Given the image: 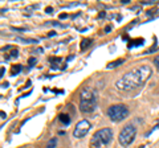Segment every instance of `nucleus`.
I'll use <instances>...</instances> for the list:
<instances>
[{
    "label": "nucleus",
    "mask_w": 159,
    "mask_h": 148,
    "mask_svg": "<svg viewBox=\"0 0 159 148\" xmlns=\"http://www.w3.org/2000/svg\"><path fill=\"white\" fill-rule=\"evenodd\" d=\"M90 127L92 126H90V123H89V120H86V119L80 120L76 124V127H74V130H73V136L78 137V139H80V137H84L89 132Z\"/></svg>",
    "instance_id": "423d86ee"
},
{
    "label": "nucleus",
    "mask_w": 159,
    "mask_h": 148,
    "mask_svg": "<svg viewBox=\"0 0 159 148\" xmlns=\"http://www.w3.org/2000/svg\"><path fill=\"white\" fill-rule=\"evenodd\" d=\"M29 65H33V63H36V58H29Z\"/></svg>",
    "instance_id": "2eb2a0df"
},
{
    "label": "nucleus",
    "mask_w": 159,
    "mask_h": 148,
    "mask_svg": "<svg viewBox=\"0 0 159 148\" xmlns=\"http://www.w3.org/2000/svg\"><path fill=\"white\" fill-rule=\"evenodd\" d=\"M151 67L148 65H142L139 67H135L134 70L126 73L122 78L116 82V86L118 90H122V91H129V90H133V89H137V87H141L142 85H145L146 81L150 78L151 76Z\"/></svg>",
    "instance_id": "f257e3e1"
},
{
    "label": "nucleus",
    "mask_w": 159,
    "mask_h": 148,
    "mask_svg": "<svg viewBox=\"0 0 159 148\" xmlns=\"http://www.w3.org/2000/svg\"><path fill=\"white\" fill-rule=\"evenodd\" d=\"M11 56H12V57H17V56H19V52H17V50H13V52L11 53Z\"/></svg>",
    "instance_id": "dca6fc26"
},
{
    "label": "nucleus",
    "mask_w": 159,
    "mask_h": 148,
    "mask_svg": "<svg viewBox=\"0 0 159 148\" xmlns=\"http://www.w3.org/2000/svg\"><path fill=\"white\" fill-rule=\"evenodd\" d=\"M123 62V60H117V61H113V62H110L107 65V69H113V67H117L118 65H121V63Z\"/></svg>",
    "instance_id": "9d476101"
},
{
    "label": "nucleus",
    "mask_w": 159,
    "mask_h": 148,
    "mask_svg": "<svg viewBox=\"0 0 159 148\" xmlns=\"http://www.w3.org/2000/svg\"><path fill=\"white\" fill-rule=\"evenodd\" d=\"M13 31H20V32H23V31H25V28H16V27H12Z\"/></svg>",
    "instance_id": "4468645a"
},
{
    "label": "nucleus",
    "mask_w": 159,
    "mask_h": 148,
    "mask_svg": "<svg viewBox=\"0 0 159 148\" xmlns=\"http://www.w3.org/2000/svg\"><path fill=\"white\" fill-rule=\"evenodd\" d=\"M154 65L157 66V69H159V56H157L155 58H154Z\"/></svg>",
    "instance_id": "ddd939ff"
},
{
    "label": "nucleus",
    "mask_w": 159,
    "mask_h": 148,
    "mask_svg": "<svg viewBox=\"0 0 159 148\" xmlns=\"http://www.w3.org/2000/svg\"><path fill=\"white\" fill-rule=\"evenodd\" d=\"M2 118H3V119H6V118H7V115L4 114V111H2Z\"/></svg>",
    "instance_id": "6ab92c4d"
},
{
    "label": "nucleus",
    "mask_w": 159,
    "mask_h": 148,
    "mask_svg": "<svg viewBox=\"0 0 159 148\" xmlns=\"http://www.w3.org/2000/svg\"><path fill=\"white\" fill-rule=\"evenodd\" d=\"M20 70H21V66H20V65H17V66H13V69H12V73H13V74H15V73L17 74Z\"/></svg>",
    "instance_id": "f8f14e48"
},
{
    "label": "nucleus",
    "mask_w": 159,
    "mask_h": 148,
    "mask_svg": "<svg viewBox=\"0 0 159 148\" xmlns=\"http://www.w3.org/2000/svg\"><path fill=\"white\" fill-rule=\"evenodd\" d=\"M135 135H137V128H135V126L126 124L125 127L122 128V131L119 132V135H118L119 144H121L122 147L130 146L131 143H133V140L135 139Z\"/></svg>",
    "instance_id": "20e7f679"
},
{
    "label": "nucleus",
    "mask_w": 159,
    "mask_h": 148,
    "mask_svg": "<svg viewBox=\"0 0 159 148\" xmlns=\"http://www.w3.org/2000/svg\"><path fill=\"white\" fill-rule=\"evenodd\" d=\"M17 42H25V44H37L39 40L36 38H23V37H16Z\"/></svg>",
    "instance_id": "0eeeda50"
},
{
    "label": "nucleus",
    "mask_w": 159,
    "mask_h": 148,
    "mask_svg": "<svg viewBox=\"0 0 159 148\" xmlns=\"http://www.w3.org/2000/svg\"><path fill=\"white\" fill-rule=\"evenodd\" d=\"M138 148H145V146H139Z\"/></svg>",
    "instance_id": "412c9836"
},
{
    "label": "nucleus",
    "mask_w": 159,
    "mask_h": 148,
    "mask_svg": "<svg viewBox=\"0 0 159 148\" xmlns=\"http://www.w3.org/2000/svg\"><path fill=\"white\" fill-rule=\"evenodd\" d=\"M56 146H57V139H54V137H52V139L48 141L47 148H56Z\"/></svg>",
    "instance_id": "9b49d317"
},
{
    "label": "nucleus",
    "mask_w": 159,
    "mask_h": 148,
    "mask_svg": "<svg viewBox=\"0 0 159 148\" xmlns=\"http://www.w3.org/2000/svg\"><path fill=\"white\" fill-rule=\"evenodd\" d=\"M58 119L61 120V122L64 123V124H69V123H70V116L66 115V114H60Z\"/></svg>",
    "instance_id": "6e6552de"
},
{
    "label": "nucleus",
    "mask_w": 159,
    "mask_h": 148,
    "mask_svg": "<svg viewBox=\"0 0 159 148\" xmlns=\"http://www.w3.org/2000/svg\"><path fill=\"white\" fill-rule=\"evenodd\" d=\"M45 11H47L48 13H52V11H53V9H52V7H47V9H45Z\"/></svg>",
    "instance_id": "f3484780"
},
{
    "label": "nucleus",
    "mask_w": 159,
    "mask_h": 148,
    "mask_svg": "<svg viewBox=\"0 0 159 148\" xmlns=\"http://www.w3.org/2000/svg\"><path fill=\"white\" fill-rule=\"evenodd\" d=\"M107 116L113 122H121L129 116V108L125 105H114L107 108Z\"/></svg>",
    "instance_id": "39448f33"
},
{
    "label": "nucleus",
    "mask_w": 159,
    "mask_h": 148,
    "mask_svg": "<svg viewBox=\"0 0 159 148\" xmlns=\"http://www.w3.org/2000/svg\"><path fill=\"white\" fill-rule=\"evenodd\" d=\"M110 31H111V27H110V25H107V27L105 28V32H110Z\"/></svg>",
    "instance_id": "a211bd4d"
},
{
    "label": "nucleus",
    "mask_w": 159,
    "mask_h": 148,
    "mask_svg": "<svg viewBox=\"0 0 159 148\" xmlns=\"http://www.w3.org/2000/svg\"><path fill=\"white\" fill-rule=\"evenodd\" d=\"M66 16H68V15H66V13H62V15H61V16H60V17H61V19H65Z\"/></svg>",
    "instance_id": "aec40b11"
},
{
    "label": "nucleus",
    "mask_w": 159,
    "mask_h": 148,
    "mask_svg": "<svg viewBox=\"0 0 159 148\" xmlns=\"http://www.w3.org/2000/svg\"><path fill=\"white\" fill-rule=\"evenodd\" d=\"M97 107V95L92 89L85 87L81 91V102H80V110L85 114L93 112Z\"/></svg>",
    "instance_id": "f03ea898"
},
{
    "label": "nucleus",
    "mask_w": 159,
    "mask_h": 148,
    "mask_svg": "<svg viewBox=\"0 0 159 148\" xmlns=\"http://www.w3.org/2000/svg\"><path fill=\"white\" fill-rule=\"evenodd\" d=\"M90 44H92V40H89V38L82 40V42H81V50H85L88 46H90Z\"/></svg>",
    "instance_id": "1a4fd4ad"
},
{
    "label": "nucleus",
    "mask_w": 159,
    "mask_h": 148,
    "mask_svg": "<svg viewBox=\"0 0 159 148\" xmlns=\"http://www.w3.org/2000/svg\"><path fill=\"white\" fill-rule=\"evenodd\" d=\"M111 139H113V131H111V128H109V127L101 128V130H98L96 134L93 135L92 141H90V146L98 148V147H101L102 144H109V143L111 141Z\"/></svg>",
    "instance_id": "7ed1b4c3"
}]
</instances>
